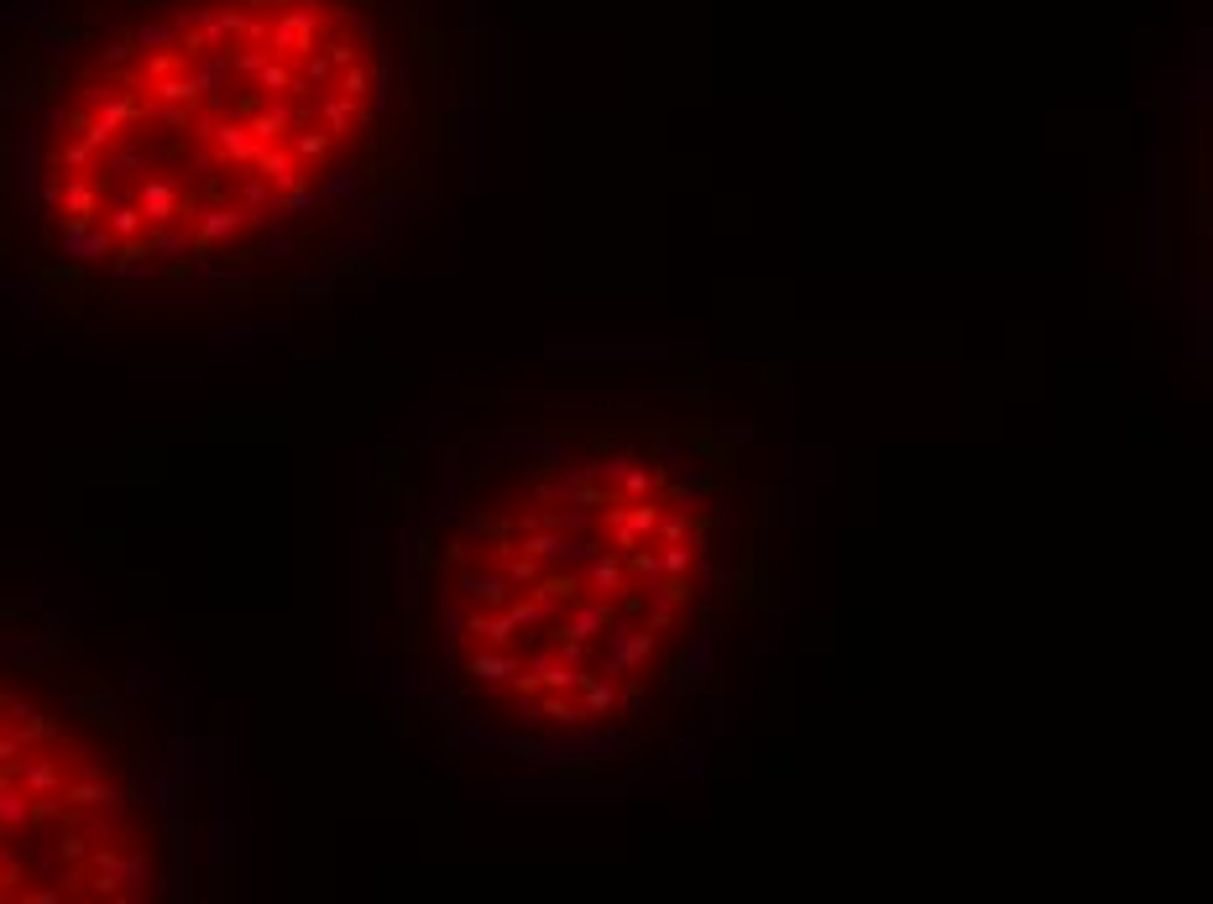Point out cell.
<instances>
[{
  "label": "cell",
  "instance_id": "obj_2",
  "mask_svg": "<svg viewBox=\"0 0 1213 904\" xmlns=\"http://www.w3.org/2000/svg\"><path fill=\"white\" fill-rule=\"evenodd\" d=\"M748 571V471L707 419L471 428L404 518L398 669L466 753L628 774L712 706Z\"/></svg>",
  "mask_w": 1213,
  "mask_h": 904
},
{
  "label": "cell",
  "instance_id": "obj_3",
  "mask_svg": "<svg viewBox=\"0 0 1213 904\" xmlns=\"http://www.w3.org/2000/svg\"><path fill=\"white\" fill-rule=\"evenodd\" d=\"M225 779L116 648L0 596V904L194 900L225 879Z\"/></svg>",
  "mask_w": 1213,
  "mask_h": 904
},
{
  "label": "cell",
  "instance_id": "obj_1",
  "mask_svg": "<svg viewBox=\"0 0 1213 904\" xmlns=\"http://www.w3.org/2000/svg\"><path fill=\"white\" fill-rule=\"evenodd\" d=\"M471 0H5L0 246L53 304L314 309L440 204Z\"/></svg>",
  "mask_w": 1213,
  "mask_h": 904
}]
</instances>
